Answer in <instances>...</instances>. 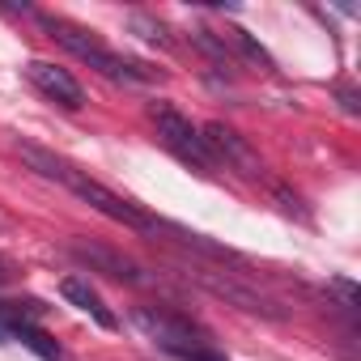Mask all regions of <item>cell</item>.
Masks as SVG:
<instances>
[{"label": "cell", "instance_id": "9a60e30c", "mask_svg": "<svg viewBox=\"0 0 361 361\" xmlns=\"http://www.w3.org/2000/svg\"><path fill=\"white\" fill-rule=\"evenodd\" d=\"M9 281H13V264L0 255V285H9Z\"/></svg>", "mask_w": 361, "mask_h": 361}, {"label": "cell", "instance_id": "8fae6325", "mask_svg": "<svg viewBox=\"0 0 361 361\" xmlns=\"http://www.w3.org/2000/svg\"><path fill=\"white\" fill-rule=\"evenodd\" d=\"M192 43L217 64V68H230L234 64V56H230V47H226V39L221 35H213V30H192Z\"/></svg>", "mask_w": 361, "mask_h": 361}, {"label": "cell", "instance_id": "277c9868", "mask_svg": "<svg viewBox=\"0 0 361 361\" xmlns=\"http://www.w3.org/2000/svg\"><path fill=\"white\" fill-rule=\"evenodd\" d=\"M200 140H204L213 166L226 161L230 170H238V174H247V178H264V161H259V153H255L234 128H226V123H204V128H200Z\"/></svg>", "mask_w": 361, "mask_h": 361}, {"label": "cell", "instance_id": "4fadbf2b", "mask_svg": "<svg viewBox=\"0 0 361 361\" xmlns=\"http://www.w3.org/2000/svg\"><path fill=\"white\" fill-rule=\"evenodd\" d=\"M327 289L340 298V306L348 310V314H357V306H361V293H357V285L353 281H344V276H336V281H327Z\"/></svg>", "mask_w": 361, "mask_h": 361}, {"label": "cell", "instance_id": "7c38bea8", "mask_svg": "<svg viewBox=\"0 0 361 361\" xmlns=\"http://www.w3.org/2000/svg\"><path fill=\"white\" fill-rule=\"evenodd\" d=\"M132 22V30L145 39V43H157V47H170V30L161 26V22H153V18H145V13H132L128 18Z\"/></svg>", "mask_w": 361, "mask_h": 361}, {"label": "cell", "instance_id": "9c48e42d", "mask_svg": "<svg viewBox=\"0 0 361 361\" xmlns=\"http://www.w3.org/2000/svg\"><path fill=\"white\" fill-rule=\"evenodd\" d=\"M9 340H18V344H26L30 353H39L43 361H68L64 357V348L47 336V331H39L35 323H13V331H9Z\"/></svg>", "mask_w": 361, "mask_h": 361}, {"label": "cell", "instance_id": "6da1fadb", "mask_svg": "<svg viewBox=\"0 0 361 361\" xmlns=\"http://www.w3.org/2000/svg\"><path fill=\"white\" fill-rule=\"evenodd\" d=\"M18 153L26 157L30 170H39L43 178H51V183L68 188L77 200H85V204L98 209L102 217H111V221H119V226H128V230H140V234H161V230H166V221H157L149 209H140L136 200L111 192L106 183L90 178V174L77 170L73 161H64V157H56V153H47V149H39V145H18Z\"/></svg>", "mask_w": 361, "mask_h": 361}, {"label": "cell", "instance_id": "52a82bcc", "mask_svg": "<svg viewBox=\"0 0 361 361\" xmlns=\"http://www.w3.org/2000/svg\"><path fill=\"white\" fill-rule=\"evenodd\" d=\"M73 255L85 259V264H94V268H102L106 276H115V281H123V285H145V281H149L132 259H123V255H115V251H106V247H81V243H77Z\"/></svg>", "mask_w": 361, "mask_h": 361}, {"label": "cell", "instance_id": "7a4b0ae2", "mask_svg": "<svg viewBox=\"0 0 361 361\" xmlns=\"http://www.w3.org/2000/svg\"><path fill=\"white\" fill-rule=\"evenodd\" d=\"M43 26L51 30V39H56L64 51H73L77 60H85L94 73H102V77H111V81H132V85H140V81H153V77H157L153 68H145V64H136V60L111 51L94 30H81V26L64 22V18H43Z\"/></svg>", "mask_w": 361, "mask_h": 361}, {"label": "cell", "instance_id": "8992f818", "mask_svg": "<svg viewBox=\"0 0 361 361\" xmlns=\"http://www.w3.org/2000/svg\"><path fill=\"white\" fill-rule=\"evenodd\" d=\"M60 293H64V298H68V302H73L77 310H85V314H90V319H94L98 327H106V331H115V327H119V319H115V314L106 310L102 293H98V289H94L90 281H81V276H68V281L60 285Z\"/></svg>", "mask_w": 361, "mask_h": 361}, {"label": "cell", "instance_id": "30bf717a", "mask_svg": "<svg viewBox=\"0 0 361 361\" xmlns=\"http://www.w3.org/2000/svg\"><path fill=\"white\" fill-rule=\"evenodd\" d=\"M221 39H226V47H234V51H238L243 60H251V64H264V68H272V56H268V51H264V47H259V43H255V39H251L247 30H243V26H226V35H221ZM234 51H230V56H234Z\"/></svg>", "mask_w": 361, "mask_h": 361}, {"label": "cell", "instance_id": "5b68a950", "mask_svg": "<svg viewBox=\"0 0 361 361\" xmlns=\"http://www.w3.org/2000/svg\"><path fill=\"white\" fill-rule=\"evenodd\" d=\"M26 77H30V85H35L39 94H47V98L60 102V106H68V111L85 106V90H81V81H77L68 68H60V64H51V60H30V64H26Z\"/></svg>", "mask_w": 361, "mask_h": 361}, {"label": "cell", "instance_id": "5bb4252c", "mask_svg": "<svg viewBox=\"0 0 361 361\" xmlns=\"http://www.w3.org/2000/svg\"><path fill=\"white\" fill-rule=\"evenodd\" d=\"M340 102H344V111H348V115H357V111H361V106H357V94H353V90H340Z\"/></svg>", "mask_w": 361, "mask_h": 361}, {"label": "cell", "instance_id": "3957f363", "mask_svg": "<svg viewBox=\"0 0 361 361\" xmlns=\"http://www.w3.org/2000/svg\"><path fill=\"white\" fill-rule=\"evenodd\" d=\"M149 123L157 128V140L178 157V161H188V166H196V170H213V157H209V149H204V140H200V128L183 115V111H174L170 102H149Z\"/></svg>", "mask_w": 361, "mask_h": 361}, {"label": "cell", "instance_id": "ba28073f", "mask_svg": "<svg viewBox=\"0 0 361 361\" xmlns=\"http://www.w3.org/2000/svg\"><path fill=\"white\" fill-rule=\"evenodd\" d=\"M200 281L213 289V293H221V298H230L234 306H243V310H251V314H281L264 293H255V289H247V285H238V281H230V276H213V272H200Z\"/></svg>", "mask_w": 361, "mask_h": 361}]
</instances>
